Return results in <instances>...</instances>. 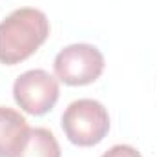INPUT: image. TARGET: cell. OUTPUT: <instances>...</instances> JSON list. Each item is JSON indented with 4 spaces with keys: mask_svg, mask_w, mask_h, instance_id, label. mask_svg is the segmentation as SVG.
I'll return each instance as SVG.
<instances>
[{
    "mask_svg": "<svg viewBox=\"0 0 157 157\" xmlns=\"http://www.w3.org/2000/svg\"><path fill=\"white\" fill-rule=\"evenodd\" d=\"M51 31L49 18L37 7H18L0 22V64L17 66L37 53Z\"/></svg>",
    "mask_w": 157,
    "mask_h": 157,
    "instance_id": "cell-1",
    "label": "cell"
},
{
    "mask_svg": "<svg viewBox=\"0 0 157 157\" xmlns=\"http://www.w3.org/2000/svg\"><path fill=\"white\" fill-rule=\"evenodd\" d=\"M60 126L70 143L80 148L99 144L110 132V113L95 99H78L64 110Z\"/></svg>",
    "mask_w": 157,
    "mask_h": 157,
    "instance_id": "cell-2",
    "label": "cell"
},
{
    "mask_svg": "<svg viewBox=\"0 0 157 157\" xmlns=\"http://www.w3.org/2000/svg\"><path fill=\"white\" fill-rule=\"evenodd\" d=\"M104 68L106 60L102 51L97 46L86 42H77L62 48L53 60L55 77L66 86L93 84L102 75Z\"/></svg>",
    "mask_w": 157,
    "mask_h": 157,
    "instance_id": "cell-3",
    "label": "cell"
},
{
    "mask_svg": "<svg viewBox=\"0 0 157 157\" xmlns=\"http://www.w3.org/2000/svg\"><path fill=\"white\" fill-rule=\"evenodd\" d=\"M60 95L59 78L46 70H28L15 78L13 99L29 115H44L57 104Z\"/></svg>",
    "mask_w": 157,
    "mask_h": 157,
    "instance_id": "cell-4",
    "label": "cell"
},
{
    "mask_svg": "<svg viewBox=\"0 0 157 157\" xmlns=\"http://www.w3.org/2000/svg\"><path fill=\"white\" fill-rule=\"evenodd\" d=\"M26 117L9 106H0V157H15L29 135Z\"/></svg>",
    "mask_w": 157,
    "mask_h": 157,
    "instance_id": "cell-5",
    "label": "cell"
},
{
    "mask_svg": "<svg viewBox=\"0 0 157 157\" xmlns=\"http://www.w3.org/2000/svg\"><path fill=\"white\" fill-rule=\"evenodd\" d=\"M15 157H62V150L51 130L31 128L26 143Z\"/></svg>",
    "mask_w": 157,
    "mask_h": 157,
    "instance_id": "cell-6",
    "label": "cell"
},
{
    "mask_svg": "<svg viewBox=\"0 0 157 157\" xmlns=\"http://www.w3.org/2000/svg\"><path fill=\"white\" fill-rule=\"evenodd\" d=\"M101 157H143L141 152L130 144H115L110 150H106Z\"/></svg>",
    "mask_w": 157,
    "mask_h": 157,
    "instance_id": "cell-7",
    "label": "cell"
}]
</instances>
